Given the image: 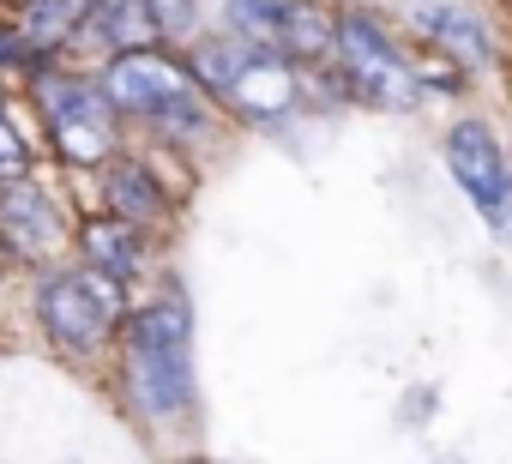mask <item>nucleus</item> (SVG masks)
Here are the masks:
<instances>
[{"label": "nucleus", "instance_id": "obj_1", "mask_svg": "<svg viewBox=\"0 0 512 464\" xmlns=\"http://www.w3.org/2000/svg\"><path fill=\"white\" fill-rule=\"evenodd\" d=\"M121 362L127 392L145 416L169 422L193 404V326L175 296H157L121 320Z\"/></svg>", "mask_w": 512, "mask_h": 464}, {"label": "nucleus", "instance_id": "obj_2", "mask_svg": "<svg viewBox=\"0 0 512 464\" xmlns=\"http://www.w3.org/2000/svg\"><path fill=\"white\" fill-rule=\"evenodd\" d=\"M97 91L109 97L115 115H133V121L169 127V133H193V127H205V91H199V79H193L175 55H163V49L109 55Z\"/></svg>", "mask_w": 512, "mask_h": 464}, {"label": "nucleus", "instance_id": "obj_3", "mask_svg": "<svg viewBox=\"0 0 512 464\" xmlns=\"http://www.w3.org/2000/svg\"><path fill=\"white\" fill-rule=\"evenodd\" d=\"M37 320L43 332L61 344V350H97L109 344V332L127 320V284L91 272V266H73V272H55L37 284Z\"/></svg>", "mask_w": 512, "mask_h": 464}, {"label": "nucleus", "instance_id": "obj_4", "mask_svg": "<svg viewBox=\"0 0 512 464\" xmlns=\"http://www.w3.org/2000/svg\"><path fill=\"white\" fill-rule=\"evenodd\" d=\"M332 49H338L344 79H350V91H356V97H368L374 109H416V73L398 61V49L380 37V25H374V19H362V13L338 19Z\"/></svg>", "mask_w": 512, "mask_h": 464}, {"label": "nucleus", "instance_id": "obj_5", "mask_svg": "<svg viewBox=\"0 0 512 464\" xmlns=\"http://www.w3.org/2000/svg\"><path fill=\"white\" fill-rule=\"evenodd\" d=\"M43 121L67 163H103L115 151V109L85 79H49L43 85Z\"/></svg>", "mask_w": 512, "mask_h": 464}, {"label": "nucleus", "instance_id": "obj_6", "mask_svg": "<svg viewBox=\"0 0 512 464\" xmlns=\"http://www.w3.org/2000/svg\"><path fill=\"white\" fill-rule=\"evenodd\" d=\"M446 163H452L458 187L470 193V205L500 229V236H512V175H506V157H500L494 133L476 127V121L452 127V139H446Z\"/></svg>", "mask_w": 512, "mask_h": 464}, {"label": "nucleus", "instance_id": "obj_7", "mask_svg": "<svg viewBox=\"0 0 512 464\" xmlns=\"http://www.w3.org/2000/svg\"><path fill=\"white\" fill-rule=\"evenodd\" d=\"M0 236H7V248L25 254V260H49V254L67 248V223H61L55 199L31 175L0 187Z\"/></svg>", "mask_w": 512, "mask_h": 464}, {"label": "nucleus", "instance_id": "obj_8", "mask_svg": "<svg viewBox=\"0 0 512 464\" xmlns=\"http://www.w3.org/2000/svg\"><path fill=\"white\" fill-rule=\"evenodd\" d=\"M247 121H278V115H290L296 109V73H290V61L284 55H260V49H241V61H235V73L217 85Z\"/></svg>", "mask_w": 512, "mask_h": 464}, {"label": "nucleus", "instance_id": "obj_9", "mask_svg": "<svg viewBox=\"0 0 512 464\" xmlns=\"http://www.w3.org/2000/svg\"><path fill=\"white\" fill-rule=\"evenodd\" d=\"M79 37L103 43L109 55H133V49H151L163 31H157V19H151V0H91Z\"/></svg>", "mask_w": 512, "mask_h": 464}, {"label": "nucleus", "instance_id": "obj_10", "mask_svg": "<svg viewBox=\"0 0 512 464\" xmlns=\"http://www.w3.org/2000/svg\"><path fill=\"white\" fill-rule=\"evenodd\" d=\"M79 248H85V266L103 272V278H115V284H133V272H139V260H145V254H139V229L121 223L115 211L79 223Z\"/></svg>", "mask_w": 512, "mask_h": 464}, {"label": "nucleus", "instance_id": "obj_11", "mask_svg": "<svg viewBox=\"0 0 512 464\" xmlns=\"http://www.w3.org/2000/svg\"><path fill=\"white\" fill-rule=\"evenodd\" d=\"M410 25H416L422 37H434V49H446V55H458V61H470V67L488 61V31H482V19H470L464 7H446V0H416V7H410Z\"/></svg>", "mask_w": 512, "mask_h": 464}, {"label": "nucleus", "instance_id": "obj_12", "mask_svg": "<svg viewBox=\"0 0 512 464\" xmlns=\"http://www.w3.org/2000/svg\"><path fill=\"white\" fill-rule=\"evenodd\" d=\"M91 13V0H25V19H19V43L37 49V55H55L79 37Z\"/></svg>", "mask_w": 512, "mask_h": 464}, {"label": "nucleus", "instance_id": "obj_13", "mask_svg": "<svg viewBox=\"0 0 512 464\" xmlns=\"http://www.w3.org/2000/svg\"><path fill=\"white\" fill-rule=\"evenodd\" d=\"M332 31L338 19L320 7V0H284V31H278V55H296V61H314L332 49Z\"/></svg>", "mask_w": 512, "mask_h": 464}, {"label": "nucleus", "instance_id": "obj_14", "mask_svg": "<svg viewBox=\"0 0 512 464\" xmlns=\"http://www.w3.org/2000/svg\"><path fill=\"white\" fill-rule=\"evenodd\" d=\"M109 205H115V217L133 223V229L163 217V193H157V181H151L139 163H115V175H109Z\"/></svg>", "mask_w": 512, "mask_h": 464}, {"label": "nucleus", "instance_id": "obj_15", "mask_svg": "<svg viewBox=\"0 0 512 464\" xmlns=\"http://www.w3.org/2000/svg\"><path fill=\"white\" fill-rule=\"evenodd\" d=\"M223 19L235 25V37H241V43H253L260 55H278L284 0H223Z\"/></svg>", "mask_w": 512, "mask_h": 464}, {"label": "nucleus", "instance_id": "obj_16", "mask_svg": "<svg viewBox=\"0 0 512 464\" xmlns=\"http://www.w3.org/2000/svg\"><path fill=\"white\" fill-rule=\"evenodd\" d=\"M151 19H157L163 37H187L193 19H199V7H193V0H151Z\"/></svg>", "mask_w": 512, "mask_h": 464}, {"label": "nucleus", "instance_id": "obj_17", "mask_svg": "<svg viewBox=\"0 0 512 464\" xmlns=\"http://www.w3.org/2000/svg\"><path fill=\"white\" fill-rule=\"evenodd\" d=\"M19 7H25V0H19Z\"/></svg>", "mask_w": 512, "mask_h": 464}]
</instances>
